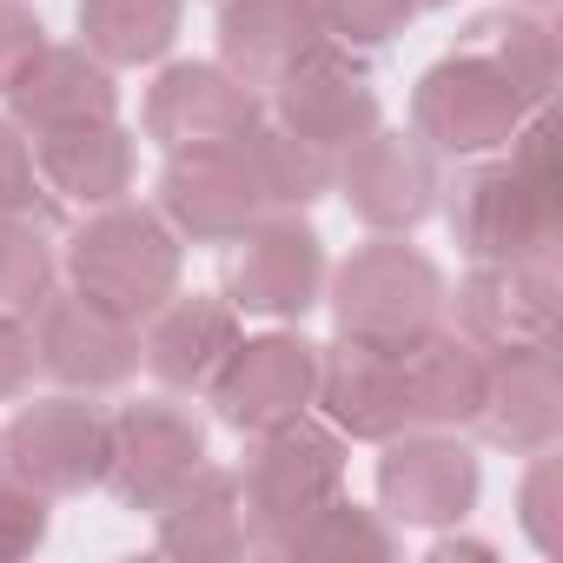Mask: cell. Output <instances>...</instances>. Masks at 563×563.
Masks as SVG:
<instances>
[{
	"mask_svg": "<svg viewBox=\"0 0 563 563\" xmlns=\"http://www.w3.org/2000/svg\"><path fill=\"white\" fill-rule=\"evenodd\" d=\"M398 378H405V418L411 431H471L490 378V352L464 339L457 325H431L411 345H398Z\"/></svg>",
	"mask_w": 563,
	"mask_h": 563,
	"instance_id": "obj_19",
	"label": "cell"
},
{
	"mask_svg": "<svg viewBox=\"0 0 563 563\" xmlns=\"http://www.w3.org/2000/svg\"><path fill=\"white\" fill-rule=\"evenodd\" d=\"M47 530H54V497L14 471H0V563L34 556L47 543Z\"/></svg>",
	"mask_w": 563,
	"mask_h": 563,
	"instance_id": "obj_33",
	"label": "cell"
},
{
	"mask_svg": "<svg viewBox=\"0 0 563 563\" xmlns=\"http://www.w3.org/2000/svg\"><path fill=\"white\" fill-rule=\"evenodd\" d=\"M74 292H87L93 306L120 312V319H146L179 292V272H186V239L159 219V206H100L67 232L60 252Z\"/></svg>",
	"mask_w": 563,
	"mask_h": 563,
	"instance_id": "obj_2",
	"label": "cell"
},
{
	"mask_svg": "<svg viewBox=\"0 0 563 563\" xmlns=\"http://www.w3.org/2000/svg\"><path fill=\"white\" fill-rule=\"evenodd\" d=\"M286 556H306V563H391V556H398V530H391L385 510H365V504H352V497L339 490V497L292 537Z\"/></svg>",
	"mask_w": 563,
	"mask_h": 563,
	"instance_id": "obj_28",
	"label": "cell"
},
{
	"mask_svg": "<svg viewBox=\"0 0 563 563\" xmlns=\"http://www.w3.org/2000/svg\"><path fill=\"white\" fill-rule=\"evenodd\" d=\"M332 192L345 199V212L372 232H418L438 212L444 192V159L418 140V133H391L372 126L358 146H345L332 159Z\"/></svg>",
	"mask_w": 563,
	"mask_h": 563,
	"instance_id": "obj_11",
	"label": "cell"
},
{
	"mask_svg": "<svg viewBox=\"0 0 563 563\" xmlns=\"http://www.w3.org/2000/svg\"><path fill=\"white\" fill-rule=\"evenodd\" d=\"M438 8H457V0H411V14H438Z\"/></svg>",
	"mask_w": 563,
	"mask_h": 563,
	"instance_id": "obj_37",
	"label": "cell"
},
{
	"mask_svg": "<svg viewBox=\"0 0 563 563\" xmlns=\"http://www.w3.org/2000/svg\"><path fill=\"white\" fill-rule=\"evenodd\" d=\"M60 278V252L47 245V225L34 219H0V312L8 319H34L41 299Z\"/></svg>",
	"mask_w": 563,
	"mask_h": 563,
	"instance_id": "obj_29",
	"label": "cell"
},
{
	"mask_svg": "<svg viewBox=\"0 0 563 563\" xmlns=\"http://www.w3.org/2000/svg\"><path fill=\"white\" fill-rule=\"evenodd\" d=\"M345 490V438L325 418H292L252 438L239 464V504H245V543L265 556H286L292 537Z\"/></svg>",
	"mask_w": 563,
	"mask_h": 563,
	"instance_id": "obj_1",
	"label": "cell"
},
{
	"mask_svg": "<svg viewBox=\"0 0 563 563\" xmlns=\"http://www.w3.org/2000/svg\"><path fill=\"white\" fill-rule=\"evenodd\" d=\"M312 411H325V424L339 438H352V444H385V438L411 431L398 345L352 339V332L319 345V398H312Z\"/></svg>",
	"mask_w": 563,
	"mask_h": 563,
	"instance_id": "obj_18",
	"label": "cell"
},
{
	"mask_svg": "<svg viewBox=\"0 0 563 563\" xmlns=\"http://www.w3.org/2000/svg\"><path fill=\"white\" fill-rule=\"evenodd\" d=\"M325 239L306 212H265L232 239L225 258V306L239 319H272V325H299L312 306H325Z\"/></svg>",
	"mask_w": 563,
	"mask_h": 563,
	"instance_id": "obj_5",
	"label": "cell"
},
{
	"mask_svg": "<svg viewBox=\"0 0 563 563\" xmlns=\"http://www.w3.org/2000/svg\"><path fill=\"white\" fill-rule=\"evenodd\" d=\"M272 206L245 166V146H186L159 166V219L192 245H232Z\"/></svg>",
	"mask_w": 563,
	"mask_h": 563,
	"instance_id": "obj_14",
	"label": "cell"
},
{
	"mask_svg": "<svg viewBox=\"0 0 563 563\" xmlns=\"http://www.w3.org/2000/svg\"><path fill=\"white\" fill-rule=\"evenodd\" d=\"M0 219H34L54 232L60 219V199L41 186V166H34V140L0 113Z\"/></svg>",
	"mask_w": 563,
	"mask_h": 563,
	"instance_id": "obj_30",
	"label": "cell"
},
{
	"mask_svg": "<svg viewBox=\"0 0 563 563\" xmlns=\"http://www.w3.org/2000/svg\"><path fill=\"white\" fill-rule=\"evenodd\" d=\"M517 530L543 556L563 550V457H556V444L550 451H530V471L517 484Z\"/></svg>",
	"mask_w": 563,
	"mask_h": 563,
	"instance_id": "obj_31",
	"label": "cell"
},
{
	"mask_svg": "<svg viewBox=\"0 0 563 563\" xmlns=\"http://www.w3.org/2000/svg\"><path fill=\"white\" fill-rule=\"evenodd\" d=\"M464 47H471V54H484V60L510 80V93L523 100V113L550 107L563 54H556V34H550V21H543V14H530V8L477 14V21L464 27Z\"/></svg>",
	"mask_w": 563,
	"mask_h": 563,
	"instance_id": "obj_25",
	"label": "cell"
},
{
	"mask_svg": "<svg viewBox=\"0 0 563 563\" xmlns=\"http://www.w3.org/2000/svg\"><path fill=\"white\" fill-rule=\"evenodd\" d=\"M265 100H272V120L278 126L299 133V140H312V146H325L332 159L345 146H358L372 126H385V100H378L372 60L358 47L332 41V34L319 47H306L286 74H278Z\"/></svg>",
	"mask_w": 563,
	"mask_h": 563,
	"instance_id": "obj_7",
	"label": "cell"
},
{
	"mask_svg": "<svg viewBox=\"0 0 563 563\" xmlns=\"http://www.w3.org/2000/svg\"><path fill=\"white\" fill-rule=\"evenodd\" d=\"M438 212H444V225L471 265H504V258L563 245V206L530 192L504 153L457 159V173L438 192Z\"/></svg>",
	"mask_w": 563,
	"mask_h": 563,
	"instance_id": "obj_4",
	"label": "cell"
},
{
	"mask_svg": "<svg viewBox=\"0 0 563 563\" xmlns=\"http://www.w3.org/2000/svg\"><path fill=\"white\" fill-rule=\"evenodd\" d=\"M8 471L27 477L47 497H87L107 484V444H113V411L93 405V391H54L14 411L0 424Z\"/></svg>",
	"mask_w": 563,
	"mask_h": 563,
	"instance_id": "obj_10",
	"label": "cell"
},
{
	"mask_svg": "<svg viewBox=\"0 0 563 563\" xmlns=\"http://www.w3.org/2000/svg\"><path fill=\"white\" fill-rule=\"evenodd\" d=\"M206 398H212V418L225 431H239V438H258L272 424H292L319 398V345L299 325H272L258 339L239 332V345L212 372Z\"/></svg>",
	"mask_w": 563,
	"mask_h": 563,
	"instance_id": "obj_8",
	"label": "cell"
},
{
	"mask_svg": "<svg viewBox=\"0 0 563 563\" xmlns=\"http://www.w3.org/2000/svg\"><path fill=\"white\" fill-rule=\"evenodd\" d=\"M523 120V100L510 93V80L471 54V47H451L444 60H431L411 87V133L438 153V159H484V153H504L510 133Z\"/></svg>",
	"mask_w": 563,
	"mask_h": 563,
	"instance_id": "obj_6",
	"label": "cell"
},
{
	"mask_svg": "<svg viewBox=\"0 0 563 563\" xmlns=\"http://www.w3.org/2000/svg\"><path fill=\"white\" fill-rule=\"evenodd\" d=\"M378 510L405 530H457L477 510L484 464L464 431H398L378 444Z\"/></svg>",
	"mask_w": 563,
	"mask_h": 563,
	"instance_id": "obj_12",
	"label": "cell"
},
{
	"mask_svg": "<svg viewBox=\"0 0 563 563\" xmlns=\"http://www.w3.org/2000/svg\"><path fill=\"white\" fill-rule=\"evenodd\" d=\"M0 100H8V120L21 133H54V126H80V120H120V80L80 41L74 47L47 41Z\"/></svg>",
	"mask_w": 563,
	"mask_h": 563,
	"instance_id": "obj_20",
	"label": "cell"
},
{
	"mask_svg": "<svg viewBox=\"0 0 563 563\" xmlns=\"http://www.w3.org/2000/svg\"><path fill=\"white\" fill-rule=\"evenodd\" d=\"M153 543L159 556L179 563H232L245 556V504H239V471L199 464L159 510H153Z\"/></svg>",
	"mask_w": 563,
	"mask_h": 563,
	"instance_id": "obj_24",
	"label": "cell"
},
{
	"mask_svg": "<svg viewBox=\"0 0 563 563\" xmlns=\"http://www.w3.org/2000/svg\"><path fill=\"white\" fill-rule=\"evenodd\" d=\"M179 8L186 0H80L74 27H80V47L120 74V67L166 60V47L179 41Z\"/></svg>",
	"mask_w": 563,
	"mask_h": 563,
	"instance_id": "obj_26",
	"label": "cell"
},
{
	"mask_svg": "<svg viewBox=\"0 0 563 563\" xmlns=\"http://www.w3.org/2000/svg\"><path fill=\"white\" fill-rule=\"evenodd\" d=\"M457 556H497V543H484V537H438L431 543V563H457Z\"/></svg>",
	"mask_w": 563,
	"mask_h": 563,
	"instance_id": "obj_36",
	"label": "cell"
},
{
	"mask_svg": "<svg viewBox=\"0 0 563 563\" xmlns=\"http://www.w3.org/2000/svg\"><path fill=\"white\" fill-rule=\"evenodd\" d=\"M510 8H530V14H550V8H556V0H510Z\"/></svg>",
	"mask_w": 563,
	"mask_h": 563,
	"instance_id": "obj_38",
	"label": "cell"
},
{
	"mask_svg": "<svg viewBox=\"0 0 563 563\" xmlns=\"http://www.w3.org/2000/svg\"><path fill=\"white\" fill-rule=\"evenodd\" d=\"M0 471H8V444H0Z\"/></svg>",
	"mask_w": 563,
	"mask_h": 563,
	"instance_id": "obj_39",
	"label": "cell"
},
{
	"mask_svg": "<svg viewBox=\"0 0 563 563\" xmlns=\"http://www.w3.org/2000/svg\"><path fill=\"white\" fill-rule=\"evenodd\" d=\"M232 345H239V312L225 306V292L219 299L212 292H173L159 312L140 319V365L166 391H206Z\"/></svg>",
	"mask_w": 563,
	"mask_h": 563,
	"instance_id": "obj_21",
	"label": "cell"
},
{
	"mask_svg": "<svg viewBox=\"0 0 563 563\" xmlns=\"http://www.w3.org/2000/svg\"><path fill=\"white\" fill-rule=\"evenodd\" d=\"M34 140V166H41V186L60 199V206H120L133 192V173H140V146L120 120H80V126H54V133H27Z\"/></svg>",
	"mask_w": 563,
	"mask_h": 563,
	"instance_id": "obj_22",
	"label": "cell"
},
{
	"mask_svg": "<svg viewBox=\"0 0 563 563\" xmlns=\"http://www.w3.org/2000/svg\"><path fill=\"white\" fill-rule=\"evenodd\" d=\"M146 140H159L166 153L186 146H232L265 120V93L245 87L232 67L219 60H173L159 67V80L146 87Z\"/></svg>",
	"mask_w": 563,
	"mask_h": 563,
	"instance_id": "obj_16",
	"label": "cell"
},
{
	"mask_svg": "<svg viewBox=\"0 0 563 563\" xmlns=\"http://www.w3.org/2000/svg\"><path fill=\"white\" fill-rule=\"evenodd\" d=\"M34 325V352H41V372L60 385V391H120L133 372H140V325L93 306L87 292H47L41 312L27 319Z\"/></svg>",
	"mask_w": 563,
	"mask_h": 563,
	"instance_id": "obj_15",
	"label": "cell"
},
{
	"mask_svg": "<svg viewBox=\"0 0 563 563\" xmlns=\"http://www.w3.org/2000/svg\"><path fill=\"white\" fill-rule=\"evenodd\" d=\"M41 378V352H34V325L27 319H8L0 312V405L27 398Z\"/></svg>",
	"mask_w": 563,
	"mask_h": 563,
	"instance_id": "obj_35",
	"label": "cell"
},
{
	"mask_svg": "<svg viewBox=\"0 0 563 563\" xmlns=\"http://www.w3.org/2000/svg\"><path fill=\"white\" fill-rule=\"evenodd\" d=\"M319 21L332 41L372 54V47H391L405 27H411V0H312Z\"/></svg>",
	"mask_w": 563,
	"mask_h": 563,
	"instance_id": "obj_32",
	"label": "cell"
},
{
	"mask_svg": "<svg viewBox=\"0 0 563 563\" xmlns=\"http://www.w3.org/2000/svg\"><path fill=\"white\" fill-rule=\"evenodd\" d=\"M444 272L431 252L411 245V232H372L325 272V306L339 332L378 339V345H411L418 332L444 325Z\"/></svg>",
	"mask_w": 563,
	"mask_h": 563,
	"instance_id": "obj_3",
	"label": "cell"
},
{
	"mask_svg": "<svg viewBox=\"0 0 563 563\" xmlns=\"http://www.w3.org/2000/svg\"><path fill=\"white\" fill-rule=\"evenodd\" d=\"M239 146H245V166H252V179H258L272 212H312L332 192V153L299 140V133H286L278 120H258Z\"/></svg>",
	"mask_w": 563,
	"mask_h": 563,
	"instance_id": "obj_27",
	"label": "cell"
},
{
	"mask_svg": "<svg viewBox=\"0 0 563 563\" xmlns=\"http://www.w3.org/2000/svg\"><path fill=\"white\" fill-rule=\"evenodd\" d=\"M319 41L325 21L312 0H219V67L258 93H272V80Z\"/></svg>",
	"mask_w": 563,
	"mask_h": 563,
	"instance_id": "obj_23",
	"label": "cell"
},
{
	"mask_svg": "<svg viewBox=\"0 0 563 563\" xmlns=\"http://www.w3.org/2000/svg\"><path fill=\"white\" fill-rule=\"evenodd\" d=\"M490 451L530 457L550 451L563 438V365H556V339L543 345H497L490 352V378H484V405L471 424Z\"/></svg>",
	"mask_w": 563,
	"mask_h": 563,
	"instance_id": "obj_17",
	"label": "cell"
},
{
	"mask_svg": "<svg viewBox=\"0 0 563 563\" xmlns=\"http://www.w3.org/2000/svg\"><path fill=\"white\" fill-rule=\"evenodd\" d=\"M47 47V21L27 8V0H0V93L21 80V67Z\"/></svg>",
	"mask_w": 563,
	"mask_h": 563,
	"instance_id": "obj_34",
	"label": "cell"
},
{
	"mask_svg": "<svg viewBox=\"0 0 563 563\" xmlns=\"http://www.w3.org/2000/svg\"><path fill=\"white\" fill-rule=\"evenodd\" d=\"M556 319H563V245H543L504 265H471L457 278V292H444V325H457L484 352L543 345L556 339Z\"/></svg>",
	"mask_w": 563,
	"mask_h": 563,
	"instance_id": "obj_9",
	"label": "cell"
},
{
	"mask_svg": "<svg viewBox=\"0 0 563 563\" xmlns=\"http://www.w3.org/2000/svg\"><path fill=\"white\" fill-rule=\"evenodd\" d=\"M206 464V418L186 411L179 398H140L113 411V444H107V490L126 510H159L192 471Z\"/></svg>",
	"mask_w": 563,
	"mask_h": 563,
	"instance_id": "obj_13",
	"label": "cell"
}]
</instances>
